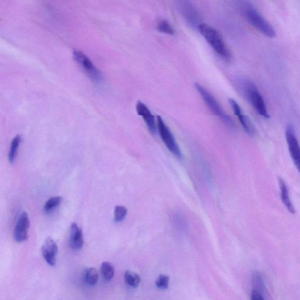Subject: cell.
Instances as JSON below:
<instances>
[{
  "label": "cell",
  "instance_id": "cell-6",
  "mask_svg": "<svg viewBox=\"0 0 300 300\" xmlns=\"http://www.w3.org/2000/svg\"><path fill=\"white\" fill-rule=\"evenodd\" d=\"M180 14L184 18L186 23L188 24L192 28L199 29L201 25L200 16L196 5L193 2L189 1H177Z\"/></svg>",
  "mask_w": 300,
  "mask_h": 300
},
{
  "label": "cell",
  "instance_id": "cell-2",
  "mask_svg": "<svg viewBox=\"0 0 300 300\" xmlns=\"http://www.w3.org/2000/svg\"><path fill=\"white\" fill-rule=\"evenodd\" d=\"M242 13L246 19L254 28L270 38L275 37V30L271 23L264 17L254 6L248 2H242L241 4Z\"/></svg>",
  "mask_w": 300,
  "mask_h": 300
},
{
  "label": "cell",
  "instance_id": "cell-21",
  "mask_svg": "<svg viewBox=\"0 0 300 300\" xmlns=\"http://www.w3.org/2000/svg\"><path fill=\"white\" fill-rule=\"evenodd\" d=\"M62 200V198L61 197H55L50 198L49 200L45 204L44 212L46 214H50L57 207L59 206Z\"/></svg>",
  "mask_w": 300,
  "mask_h": 300
},
{
  "label": "cell",
  "instance_id": "cell-10",
  "mask_svg": "<svg viewBox=\"0 0 300 300\" xmlns=\"http://www.w3.org/2000/svg\"><path fill=\"white\" fill-rule=\"evenodd\" d=\"M138 115L142 117L145 122L150 133L155 134L157 131V126L154 115H152L149 107L143 102L139 101L136 104Z\"/></svg>",
  "mask_w": 300,
  "mask_h": 300
},
{
  "label": "cell",
  "instance_id": "cell-17",
  "mask_svg": "<svg viewBox=\"0 0 300 300\" xmlns=\"http://www.w3.org/2000/svg\"><path fill=\"white\" fill-rule=\"evenodd\" d=\"M101 274L105 280L110 281L115 275V268L112 263L108 262L102 263L101 265Z\"/></svg>",
  "mask_w": 300,
  "mask_h": 300
},
{
  "label": "cell",
  "instance_id": "cell-22",
  "mask_svg": "<svg viewBox=\"0 0 300 300\" xmlns=\"http://www.w3.org/2000/svg\"><path fill=\"white\" fill-rule=\"evenodd\" d=\"M157 29L159 32L170 35L175 34V30L166 20H161L157 24Z\"/></svg>",
  "mask_w": 300,
  "mask_h": 300
},
{
  "label": "cell",
  "instance_id": "cell-8",
  "mask_svg": "<svg viewBox=\"0 0 300 300\" xmlns=\"http://www.w3.org/2000/svg\"><path fill=\"white\" fill-rule=\"evenodd\" d=\"M74 57L75 61L82 67L90 77L95 82H100L102 80V75L88 56L79 50H75Z\"/></svg>",
  "mask_w": 300,
  "mask_h": 300
},
{
  "label": "cell",
  "instance_id": "cell-20",
  "mask_svg": "<svg viewBox=\"0 0 300 300\" xmlns=\"http://www.w3.org/2000/svg\"><path fill=\"white\" fill-rule=\"evenodd\" d=\"M125 283L128 286L133 288H136L139 286L141 279L139 275L135 274L130 271L125 272Z\"/></svg>",
  "mask_w": 300,
  "mask_h": 300
},
{
  "label": "cell",
  "instance_id": "cell-25",
  "mask_svg": "<svg viewBox=\"0 0 300 300\" xmlns=\"http://www.w3.org/2000/svg\"><path fill=\"white\" fill-rule=\"evenodd\" d=\"M251 300H265L262 294L253 290L251 293Z\"/></svg>",
  "mask_w": 300,
  "mask_h": 300
},
{
  "label": "cell",
  "instance_id": "cell-4",
  "mask_svg": "<svg viewBox=\"0 0 300 300\" xmlns=\"http://www.w3.org/2000/svg\"><path fill=\"white\" fill-rule=\"evenodd\" d=\"M242 89L246 97L250 102L257 114L263 118L269 119L270 115L265 100L256 86L248 81H242Z\"/></svg>",
  "mask_w": 300,
  "mask_h": 300
},
{
  "label": "cell",
  "instance_id": "cell-7",
  "mask_svg": "<svg viewBox=\"0 0 300 300\" xmlns=\"http://www.w3.org/2000/svg\"><path fill=\"white\" fill-rule=\"evenodd\" d=\"M286 138L291 157L300 173V146L297 139L295 128L293 125L287 126L286 130Z\"/></svg>",
  "mask_w": 300,
  "mask_h": 300
},
{
  "label": "cell",
  "instance_id": "cell-5",
  "mask_svg": "<svg viewBox=\"0 0 300 300\" xmlns=\"http://www.w3.org/2000/svg\"><path fill=\"white\" fill-rule=\"evenodd\" d=\"M157 126L159 134H160L162 140L163 141L164 145H166L167 149L176 157L181 158V152L180 151L179 146L175 137H174L172 131H170L166 123L163 121V118L160 116H157Z\"/></svg>",
  "mask_w": 300,
  "mask_h": 300
},
{
  "label": "cell",
  "instance_id": "cell-3",
  "mask_svg": "<svg viewBox=\"0 0 300 300\" xmlns=\"http://www.w3.org/2000/svg\"><path fill=\"white\" fill-rule=\"evenodd\" d=\"M195 86L203 100L205 101L206 106L211 110V112L220 118L221 121L228 127L233 128L235 127V124H234L233 120L224 112L220 104L211 93L200 83L195 84Z\"/></svg>",
  "mask_w": 300,
  "mask_h": 300
},
{
  "label": "cell",
  "instance_id": "cell-11",
  "mask_svg": "<svg viewBox=\"0 0 300 300\" xmlns=\"http://www.w3.org/2000/svg\"><path fill=\"white\" fill-rule=\"evenodd\" d=\"M229 102L234 114H235L236 116L238 117L239 121L245 131L248 134L250 135V136L253 135L255 133V128L250 118L243 113L241 107H240L239 104L235 100L230 99Z\"/></svg>",
  "mask_w": 300,
  "mask_h": 300
},
{
  "label": "cell",
  "instance_id": "cell-15",
  "mask_svg": "<svg viewBox=\"0 0 300 300\" xmlns=\"http://www.w3.org/2000/svg\"><path fill=\"white\" fill-rule=\"evenodd\" d=\"M172 224L176 229L180 231H185L188 227V224L186 219L179 213H175L172 217Z\"/></svg>",
  "mask_w": 300,
  "mask_h": 300
},
{
  "label": "cell",
  "instance_id": "cell-12",
  "mask_svg": "<svg viewBox=\"0 0 300 300\" xmlns=\"http://www.w3.org/2000/svg\"><path fill=\"white\" fill-rule=\"evenodd\" d=\"M42 254L47 263L51 266H55L56 256L58 248L52 239L48 238L42 247Z\"/></svg>",
  "mask_w": 300,
  "mask_h": 300
},
{
  "label": "cell",
  "instance_id": "cell-23",
  "mask_svg": "<svg viewBox=\"0 0 300 300\" xmlns=\"http://www.w3.org/2000/svg\"><path fill=\"white\" fill-rule=\"evenodd\" d=\"M127 209L124 206H117L115 209L114 219L116 223H121L124 221L127 215Z\"/></svg>",
  "mask_w": 300,
  "mask_h": 300
},
{
  "label": "cell",
  "instance_id": "cell-14",
  "mask_svg": "<svg viewBox=\"0 0 300 300\" xmlns=\"http://www.w3.org/2000/svg\"><path fill=\"white\" fill-rule=\"evenodd\" d=\"M278 181L282 202H283L288 211L291 214H295L296 212L295 207H294L292 200H291L289 188H288L286 182L281 177H278Z\"/></svg>",
  "mask_w": 300,
  "mask_h": 300
},
{
  "label": "cell",
  "instance_id": "cell-9",
  "mask_svg": "<svg viewBox=\"0 0 300 300\" xmlns=\"http://www.w3.org/2000/svg\"><path fill=\"white\" fill-rule=\"evenodd\" d=\"M29 226V220L28 214L23 212L18 220L14 230L15 241L22 243L28 239V230Z\"/></svg>",
  "mask_w": 300,
  "mask_h": 300
},
{
  "label": "cell",
  "instance_id": "cell-13",
  "mask_svg": "<svg viewBox=\"0 0 300 300\" xmlns=\"http://www.w3.org/2000/svg\"><path fill=\"white\" fill-rule=\"evenodd\" d=\"M70 247L74 250H80L83 246L82 231L76 223L71 225L70 235Z\"/></svg>",
  "mask_w": 300,
  "mask_h": 300
},
{
  "label": "cell",
  "instance_id": "cell-24",
  "mask_svg": "<svg viewBox=\"0 0 300 300\" xmlns=\"http://www.w3.org/2000/svg\"><path fill=\"white\" fill-rule=\"evenodd\" d=\"M170 277L166 275H161L158 276L155 281V285L159 289L166 290L169 288Z\"/></svg>",
  "mask_w": 300,
  "mask_h": 300
},
{
  "label": "cell",
  "instance_id": "cell-16",
  "mask_svg": "<svg viewBox=\"0 0 300 300\" xmlns=\"http://www.w3.org/2000/svg\"><path fill=\"white\" fill-rule=\"evenodd\" d=\"M84 281L90 286H94L97 283L99 274L97 269L94 268L87 269L84 274Z\"/></svg>",
  "mask_w": 300,
  "mask_h": 300
},
{
  "label": "cell",
  "instance_id": "cell-18",
  "mask_svg": "<svg viewBox=\"0 0 300 300\" xmlns=\"http://www.w3.org/2000/svg\"><path fill=\"white\" fill-rule=\"evenodd\" d=\"M21 140H22V138H21L19 135H18V136L15 137L13 141H12L10 150L8 154V160L11 163H13L15 160H16L18 149H19Z\"/></svg>",
  "mask_w": 300,
  "mask_h": 300
},
{
  "label": "cell",
  "instance_id": "cell-19",
  "mask_svg": "<svg viewBox=\"0 0 300 300\" xmlns=\"http://www.w3.org/2000/svg\"><path fill=\"white\" fill-rule=\"evenodd\" d=\"M252 282L254 287L253 290L262 294L263 295L265 292V285L262 277L259 273H254L252 277Z\"/></svg>",
  "mask_w": 300,
  "mask_h": 300
},
{
  "label": "cell",
  "instance_id": "cell-1",
  "mask_svg": "<svg viewBox=\"0 0 300 300\" xmlns=\"http://www.w3.org/2000/svg\"><path fill=\"white\" fill-rule=\"evenodd\" d=\"M199 31L207 43L215 52L226 62H229L232 54L228 49L220 32L211 26L202 23L199 27Z\"/></svg>",
  "mask_w": 300,
  "mask_h": 300
}]
</instances>
